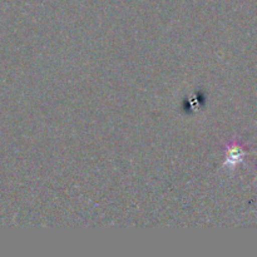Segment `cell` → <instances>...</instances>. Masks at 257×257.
<instances>
[{"label":"cell","instance_id":"1","mask_svg":"<svg viewBox=\"0 0 257 257\" xmlns=\"http://www.w3.org/2000/svg\"><path fill=\"white\" fill-rule=\"evenodd\" d=\"M243 158V151L240 146L232 145L227 148V152H226V166H231V167H235L237 163H240Z\"/></svg>","mask_w":257,"mask_h":257}]
</instances>
